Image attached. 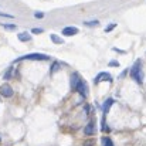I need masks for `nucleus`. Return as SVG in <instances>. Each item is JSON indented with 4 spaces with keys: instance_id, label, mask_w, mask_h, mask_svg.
I'll use <instances>...</instances> for the list:
<instances>
[{
    "instance_id": "1",
    "label": "nucleus",
    "mask_w": 146,
    "mask_h": 146,
    "mask_svg": "<svg viewBox=\"0 0 146 146\" xmlns=\"http://www.w3.org/2000/svg\"><path fill=\"white\" fill-rule=\"evenodd\" d=\"M71 90L78 92L82 98H87V95H88V85L81 78V75L78 72H72L71 74Z\"/></svg>"
},
{
    "instance_id": "2",
    "label": "nucleus",
    "mask_w": 146,
    "mask_h": 146,
    "mask_svg": "<svg viewBox=\"0 0 146 146\" xmlns=\"http://www.w3.org/2000/svg\"><path fill=\"white\" fill-rule=\"evenodd\" d=\"M131 77L138 84H142L143 82V70H142V61L141 60H138L133 64V67L131 68Z\"/></svg>"
},
{
    "instance_id": "3",
    "label": "nucleus",
    "mask_w": 146,
    "mask_h": 146,
    "mask_svg": "<svg viewBox=\"0 0 146 146\" xmlns=\"http://www.w3.org/2000/svg\"><path fill=\"white\" fill-rule=\"evenodd\" d=\"M23 60H30V61H48L50 57L47 54H41V52H31V54H26V55L17 58L16 62L23 61Z\"/></svg>"
},
{
    "instance_id": "4",
    "label": "nucleus",
    "mask_w": 146,
    "mask_h": 146,
    "mask_svg": "<svg viewBox=\"0 0 146 146\" xmlns=\"http://www.w3.org/2000/svg\"><path fill=\"white\" fill-rule=\"evenodd\" d=\"M13 94H14V91H13V88H11L9 84L0 85V95H1V97L10 98V97H13Z\"/></svg>"
},
{
    "instance_id": "5",
    "label": "nucleus",
    "mask_w": 146,
    "mask_h": 146,
    "mask_svg": "<svg viewBox=\"0 0 146 146\" xmlns=\"http://www.w3.org/2000/svg\"><path fill=\"white\" fill-rule=\"evenodd\" d=\"M97 132V126H95V119H91L90 122H88V125L84 128V133L87 135V136H92L94 133Z\"/></svg>"
},
{
    "instance_id": "6",
    "label": "nucleus",
    "mask_w": 146,
    "mask_h": 146,
    "mask_svg": "<svg viewBox=\"0 0 146 146\" xmlns=\"http://www.w3.org/2000/svg\"><path fill=\"white\" fill-rule=\"evenodd\" d=\"M112 75L111 74H108V72H99L97 77H95V84L98 82H104V81H106V82H112Z\"/></svg>"
},
{
    "instance_id": "7",
    "label": "nucleus",
    "mask_w": 146,
    "mask_h": 146,
    "mask_svg": "<svg viewBox=\"0 0 146 146\" xmlns=\"http://www.w3.org/2000/svg\"><path fill=\"white\" fill-rule=\"evenodd\" d=\"M61 34H64V36H67V37H72V36L78 34V29L74 27V26H68V27H64V29H62Z\"/></svg>"
},
{
    "instance_id": "8",
    "label": "nucleus",
    "mask_w": 146,
    "mask_h": 146,
    "mask_svg": "<svg viewBox=\"0 0 146 146\" xmlns=\"http://www.w3.org/2000/svg\"><path fill=\"white\" fill-rule=\"evenodd\" d=\"M113 104H115V101H113L112 98H108V99L104 102V105H102V112H104V115H106V113H108L109 108H111Z\"/></svg>"
},
{
    "instance_id": "9",
    "label": "nucleus",
    "mask_w": 146,
    "mask_h": 146,
    "mask_svg": "<svg viewBox=\"0 0 146 146\" xmlns=\"http://www.w3.org/2000/svg\"><path fill=\"white\" fill-rule=\"evenodd\" d=\"M17 38H19L20 41H23V43H27V41L31 40V34L27 33V31H23V33H19V34H17Z\"/></svg>"
},
{
    "instance_id": "10",
    "label": "nucleus",
    "mask_w": 146,
    "mask_h": 146,
    "mask_svg": "<svg viewBox=\"0 0 146 146\" xmlns=\"http://www.w3.org/2000/svg\"><path fill=\"white\" fill-rule=\"evenodd\" d=\"M13 75H14V67H9V68L6 70V72L3 74V80H4V81H9V80L13 78Z\"/></svg>"
},
{
    "instance_id": "11",
    "label": "nucleus",
    "mask_w": 146,
    "mask_h": 146,
    "mask_svg": "<svg viewBox=\"0 0 146 146\" xmlns=\"http://www.w3.org/2000/svg\"><path fill=\"white\" fill-rule=\"evenodd\" d=\"M50 38H51V41H52V43H55V44H62V43H64V40H62L61 37H58L57 34H51V36H50Z\"/></svg>"
},
{
    "instance_id": "12",
    "label": "nucleus",
    "mask_w": 146,
    "mask_h": 146,
    "mask_svg": "<svg viewBox=\"0 0 146 146\" xmlns=\"http://www.w3.org/2000/svg\"><path fill=\"white\" fill-rule=\"evenodd\" d=\"M101 142H102V146H113L112 139H111V138H108V136H104V138L101 139Z\"/></svg>"
},
{
    "instance_id": "13",
    "label": "nucleus",
    "mask_w": 146,
    "mask_h": 146,
    "mask_svg": "<svg viewBox=\"0 0 146 146\" xmlns=\"http://www.w3.org/2000/svg\"><path fill=\"white\" fill-rule=\"evenodd\" d=\"M60 62H57V61H54L52 62V65H51V70H50V72L51 74H54V72H57V71H60Z\"/></svg>"
},
{
    "instance_id": "14",
    "label": "nucleus",
    "mask_w": 146,
    "mask_h": 146,
    "mask_svg": "<svg viewBox=\"0 0 146 146\" xmlns=\"http://www.w3.org/2000/svg\"><path fill=\"white\" fill-rule=\"evenodd\" d=\"M101 128H102L104 132H109V128L106 126V122H105V115H104L102 119H101Z\"/></svg>"
},
{
    "instance_id": "15",
    "label": "nucleus",
    "mask_w": 146,
    "mask_h": 146,
    "mask_svg": "<svg viewBox=\"0 0 146 146\" xmlns=\"http://www.w3.org/2000/svg\"><path fill=\"white\" fill-rule=\"evenodd\" d=\"M84 24L88 26V27H95V26H99V21L98 20H91V21H84Z\"/></svg>"
},
{
    "instance_id": "16",
    "label": "nucleus",
    "mask_w": 146,
    "mask_h": 146,
    "mask_svg": "<svg viewBox=\"0 0 146 146\" xmlns=\"http://www.w3.org/2000/svg\"><path fill=\"white\" fill-rule=\"evenodd\" d=\"M1 27L6 29V30H16V29H17L16 24H1Z\"/></svg>"
},
{
    "instance_id": "17",
    "label": "nucleus",
    "mask_w": 146,
    "mask_h": 146,
    "mask_svg": "<svg viewBox=\"0 0 146 146\" xmlns=\"http://www.w3.org/2000/svg\"><path fill=\"white\" fill-rule=\"evenodd\" d=\"M115 27H116V23H112V24L106 26V27H105V33H109V31H112Z\"/></svg>"
},
{
    "instance_id": "18",
    "label": "nucleus",
    "mask_w": 146,
    "mask_h": 146,
    "mask_svg": "<svg viewBox=\"0 0 146 146\" xmlns=\"http://www.w3.org/2000/svg\"><path fill=\"white\" fill-rule=\"evenodd\" d=\"M44 16H46V14H44L43 11H36V13H34V17H36V19H44Z\"/></svg>"
},
{
    "instance_id": "19",
    "label": "nucleus",
    "mask_w": 146,
    "mask_h": 146,
    "mask_svg": "<svg viewBox=\"0 0 146 146\" xmlns=\"http://www.w3.org/2000/svg\"><path fill=\"white\" fill-rule=\"evenodd\" d=\"M0 17H6V19H14V16L9 14V13H1L0 11Z\"/></svg>"
},
{
    "instance_id": "20",
    "label": "nucleus",
    "mask_w": 146,
    "mask_h": 146,
    "mask_svg": "<svg viewBox=\"0 0 146 146\" xmlns=\"http://www.w3.org/2000/svg\"><path fill=\"white\" fill-rule=\"evenodd\" d=\"M44 30L43 29H33L31 30V34H40V33H43Z\"/></svg>"
},
{
    "instance_id": "21",
    "label": "nucleus",
    "mask_w": 146,
    "mask_h": 146,
    "mask_svg": "<svg viewBox=\"0 0 146 146\" xmlns=\"http://www.w3.org/2000/svg\"><path fill=\"white\" fill-rule=\"evenodd\" d=\"M119 64H118V61H111L109 62V67H118Z\"/></svg>"
},
{
    "instance_id": "22",
    "label": "nucleus",
    "mask_w": 146,
    "mask_h": 146,
    "mask_svg": "<svg viewBox=\"0 0 146 146\" xmlns=\"http://www.w3.org/2000/svg\"><path fill=\"white\" fill-rule=\"evenodd\" d=\"M94 143H95V141H90V142H85L84 146H94Z\"/></svg>"
},
{
    "instance_id": "23",
    "label": "nucleus",
    "mask_w": 146,
    "mask_h": 146,
    "mask_svg": "<svg viewBox=\"0 0 146 146\" xmlns=\"http://www.w3.org/2000/svg\"><path fill=\"white\" fill-rule=\"evenodd\" d=\"M0 141H1V139H0Z\"/></svg>"
}]
</instances>
